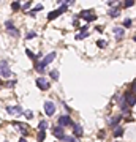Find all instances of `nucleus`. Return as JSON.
<instances>
[{
  "label": "nucleus",
  "mask_w": 136,
  "mask_h": 142,
  "mask_svg": "<svg viewBox=\"0 0 136 142\" xmlns=\"http://www.w3.org/2000/svg\"><path fill=\"white\" fill-rule=\"evenodd\" d=\"M59 3H62V6H60L59 9H56V11H51V13L48 14V19H49V21H52V19L59 17V16H60L63 11H67V8H68V3H67V2H62V0H60Z\"/></svg>",
  "instance_id": "obj_1"
},
{
  "label": "nucleus",
  "mask_w": 136,
  "mask_h": 142,
  "mask_svg": "<svg viewBox=\"0 0 136 142\" xmlns=\"http://www.w3.org/2000/svg\"><path fill=\"white\" fill-rule=\"evenodd\" d=\"M11 70H10V65H8L6 62H2L0 63V76L2 78H11Z\"/></svg>",
  "instance_id": "obj_2"
},
{
  "label": "nucleus",
  "mask_w": 136,
  "mask_h": 142,
  "mask_svg": "<svg viewBox=\"0 0 136 142\" xmlns=\"http://www.w3.org/2000/svg\"><path fill=\"white\" fill-rule=\"evenodd\" d=\"M79 16L84 17L86 21H89V22H90V21H95V19H97V14H93V11H90V9H84V11H81Z\"/></svg>",
  "instance_id": "obj_3"
},
{
  "label": "nucleus",
  "mask_w": 136,
  "mask_h": 142,
  "mask_svg": "<svg viewBox=\"0 0 136 142\" xmlns=\"http://www.w3.org/2000/svg\"><path fill=\"white\" fill-rule=\"evenodd\" d=\"M54 59H56V52H51V54H48L46 57H44V59L41 60V63H38V66H41V68H44V66H46L48 63H51Z\"/></svg>",
  "instance_id": "obj_4"
},
{
  "label": "nucleus",
  "mask_w": 136,
  "mask_h": 142,
  "mask_svg": "<svg viewBox=\"0 0 136 142\" xmlns=\"http://www.w3.org/2000/svg\"><path fill=\"white\" fill-rule=\"evenodd\" d=\"M123 98H125V103H127V106H128V107L134 106V93L133 92H127Z\"/></svg>",
  "instance_id": "obj_5"
},
{
  "label": "nucleus",
  "mask_w": 136,
  "mask_h": 142,
  "mask_svg": "<svg viewBox=\"0 0 136 142\" xmlns=\"http://www.w3.org/2000/svg\"><path fill=\"white\" fill-rule=\"evenodd\" d=\"M44 111H46V115H54V112H56V106H54V103L46 101V103H44Z\"/></svg>",
  "instance_id": "obj_6"
},
{
  "label": "nucleus",
  "mask_w": 136,
  "mask_h": 142,
  "mask_svg": "<svg viewBox=\"0 0 136 142\" xmlns=\"http://www.w3.org/2000/svg\"><path fill=\"white\" fill-rule=\"evenodd\" d=\"M52 134L57 139H63L65 137V129H63L62 126H56V128H52Z\"/></svg>",
  "instance_id": "obj_7"
},
{
  "label": "nucleus",
  "mask_w": 136,
  "mask_h": 142,
  "mask_svg": "<svg viewBox=\"0 0 136 142\" xmlns=\"http://www.w3.org/2000/svg\"><path fill=\"white\" fill-rule=\"evenodd\" d=\"M37 85H38L41 90H49V82L44 79V78H38L37 79Z\"/></svg>",
  "instance_id": "obj_8"
},
{
  "label": "nucleus",
  "mask_w": 136,
  "mask_h": 142,
  "mask_svg": "<svg viewBox=\"0 0 136 142\" xmlns=\"http://www.w3.org/2000/svg\"><path fill=\"white\" fill-rule=\"evenodd\" d=\"M59 123L60 125L59 126H65V125H73V122H71V118H70V115H62L60 118H59Z\"/></svg>",
  "instance_id": "obj_9"
},
{
  "label": "nucleus",
  "mask_w": 136,
  "mask_h": 142,
  "mask_svg": "<svg viewBox=\"0 0 136 142\" xmlns=\"http://www.w3.org/2000/svg\"><path fill=\"white\" fill-rule=\"evenodd\" d=\"M6 111H8V114H13V115H19V114H22V109L19 106H8Z\"/></svg>",
  "instance_id": "obj_10"
},
{
  "label": "nucleus",
  "mask_w": 136,
  "mask_h": 142,
  "mask_svg": "<svg viewBox=\"0 0 136 142\" xmlns=\"http://www.w3.org/2000/svg\"><path fill=\"white\" fill-rule=\"evenodd\" d=\"M13 125H14V126H17V128H19V131L22 133L24 136H27V134H29V129H27V125H25V123H19V122H14Z\"/></svg>",
  "instance_id": "obj_11"
},
{
  "label": "nucleus",
  "mask_w": 136,
  "mask_h": 142,
  "mask_svg": "<svg viewBox=\"0 0 136 142\" xmlns=\"http://www.w3.org/2000/svg\"><path fill=\"white\" fill-rule=\"evenodd\" d=\"M119 14H120V8L119 6H112L109 9V16L111 17H119Z\"/></svg>",
  "instance_id": "obj_12"
},
{
  "label": "nucleus",
  "mask_w": 136,
  "mask_h": 142,
  "mask_svg": "<svg viewBox=\"0 0 136 142\" xmlns=\"http://www.w3.org/2000/svg\"><path fill=\"white\" fill-rule=\"evenodd\" d=\"M114 35L117 36V40H122L123 38V28L122 27H114Z\"/></svg>",
  "instance_id": "obj_13"
},
{
  "label": "nucleus",
  "mask_w": 136,
  "mask_h": 142,
  "mask_svg": "<svg viewBox=\"0 0 136 142\" xmlns=\"http://www.w3.org/2000/svg\"><path fill=\"white\" fill-rule=\"evenodd\" d=\"M119 106H120V109H122L123 112H128V111H130V107L127 106V103H125V98H123V96H122L120 101H119Z\"/></svg>",
  "instance_id": "obj_14"
},
{
  "label": "nucleus",
  "mask_w": 136,
  "mask_h": 142,
  "mask_svg": "<svg viewBox=\"0 0 136 142\" xmlns=\"http://www.w3.org/2000/svg\"><path fill=\"white\" fill-rule=\"evenodd\" d=\"M75 126V136H82V133H84V129H82V126L81 125H73Z\"/></svg>",
  "instance_id": "obj_15"
},
{
  "label": "nucleus",
  "mask_w": 136,
  "mask_h": 142,
  "mask_svg": "<svg viewBox=\"0 0 136 142\" xmlns=\"http://www.w3.org/2000/svg\"><path fill=\"white\" fill-rule=\"evenodd\" d=\"M120 118H122L120 115H116L114 118H111V120H109V125H111V126H116V125H117V123H119V122H120Z\"/></svg>",
  "instance_id": "obj_16"
},
{
  "label": "nucleus",
  "mask_w": 136,
  "mask_h": 142,
  "mask_svg": "<svg viewBox=\"0 0 136 142\" xmlns=\"http://www.w3.org/2000/svg\"><path fill=\"white\" fill-rule=\"evenodd\" d=\"M122 134H123V128H122V126H117V128L114 129V136H116V137H120Z\"/></svg>",
  "instance_id": "obj_17"
},
{
  "label": "nucleus",
  "mask_w": 136,
  "mask_h": 142,
  "mask_svg": "<svg viewBox=\"0 0 136 142\" xmlns=\"http://www.w3.org/2000/svg\"><path fill=\"white\" fill-rule=\"evenodd\" d=\"M38 128H40V131H44V129L48 128V122H46V120H41L40 125H38Z\"/></svg>",
  "instance_id": "obj_18"
},
{
  "label": "nucleus",
  "mask_w": 136,
  "mask_h": 142,
  "mask_svg": "<svg viewBox=\"0 0 136 142\" xmlns=\"http://www.w3.org/2000/svg\"><path fill=\"white\" fill-rule=\"evenodd\" d=\"M51 78H52L54 81H57V79H59V71H57V70H52V71H51Z\"/></svg>",
  "instance_id": "obj_19"
},
{
  "label": "nucleus",
  "mask_w": 136,
  "mask_h": 142,
  "mask_svg": "<svg viewBox=\"0 0 136 142\" xmlns=\"http://www.w3.org/2000/svg\"><path fill=\"white\" fill-rule=\"evenodd\" d=\"M44 139H46V133H44V131H40V133H38V140L43 142Z\"/></svg>",
  "instance_id": "obj_20"
},
{
  "label": "nucleus",
  "mask_w": 136,
  "mask_h": 142,
  "mask_svg": "<svg viewBox=\"0 0 136 142\" xmlns=\"http://www.w3.org/2000/svg\"><path fill=\"white\" fill-rule=\"evenodd\" d=\"M87 35H89L87 32H82V33H78V35H76V40H82V38H86Z\"/></svg>",
  "instance_id": "obj_21"
},
{
  "label": "nucleus",
  "mask_w": 136,
  "mask_h": 142,
  "mask_svg": "<svg viewBox=\"0 0 136 142\" xmlns=\"http://www.w3.org/2000/svg\"><path fill=\"white\" fill-rule=\"evenodd\" d=\"M8 32H10L13 36H19V30H16V28H10V30H8Z\"/></svg>",
  "instance_id": "obj_22"
},
{
  "label": "nucleus",
  "mask_w": 136,
  "mask_h": 142,
  "mask_svg": "<svg viewBox=\"0 0 136 142\" xmlns=\"http://www.w3.org/2000/svg\"><path fill=\"white\" fill-rule=\"evenodd\" d=\"M24 115H25V118H32V117H33V112H32V111H25Z\"/></svg>",
  "instance_id": "obj_23"
},
{
  "label": "nucleus",
  "mask_w": 136,
  "mask_h": 142,
  "mask_svg": "<svg viewBox=\"0 0 136 142\" xmlns=\"http://www.w3.org/2000/svg\"><path fill=\"white\" fill-rule=\"evenodd\" d=\"M11 8H13V9H19V8H21V3H19V2H13V3H11Z\"/></svg>",
  "instance_id": "obj_24"
},
{
  "label": "nucleus",
  "mask_w": 136,
  "mask_h": 142,
  "mask_svg": "<svg viewBox=\"0 0 136 142\" xmlns=\"http://www.w3.org/2000/svg\"><path fill=\"white\" fill-rule=\"evenodd\" d=\"M97 46H98V47H104V46H106V41H104V40H98V41H97Z\"/></svg>",
  "instance_id": "obj_25"
},
{
  "label": "nucleus",
  "mask_w": 136,
  "mask_h": 142,
  "mask_svg": "<svg viewBox=\"0 0 136 142\" xmlns=\"http://www.w3.org/2000/svg\"><path fill=\"white\" fill-rule=\"evenodd\" d=\"M131 24H133L131 19H125V21H123V27H130Z\"/></svg>",
  "instance_id": "obj_26"
},
{
  "label": "nucleus",
  "mask_w": 136,
  "mask_h": 142,
  "mask_svg": "<svg viewBox=\"0 0 136 142\" xmlns=\"http://www.w3.org/2000/svg\"><path fill=\"white\" fill-rule=\"evenodd\" d=\"M133 5H134V2H133V0H127L123 6H127V8H128V6H133Z\"/></svg>",
  "instance_id": "obj_27"
},
{
  "label": "nucleus",
  "mask_w": 136,
  "mask_h": 142,
  "mask_svg": "<svg viewBox=\"0 0 136 142\" xmlns=\"http://www.w3.org/2000/svg\"><path fill=\"white\" fill-rule=\"evenodd\" d=\"M25 54H27V57H30V59H35V55H33V52H32V51L27 49V51H25Z\"/></svg>",
  "instance_id": "obj_28"
},
{
  "label": "nucleus",
  "mask_w": 136,
  "mask_h": 142,
  "mask_svg": "<svg viewBox=\"0 0 136 142\" xmlns=\"http://www.w3.org/2000/svg\"><path fill=\"white\" fill-rule=\"evenodd\" d=\"M35 36H37L35 32H29V33H27V40H29V38H35Z\"/></svg>",
  "instance_id": "obj_29"
},
{
  "label": "nucleus",
  "mask_w": 136,
  "mask_h": 142,
  "mask_svg": "<svg viewBox=\"0 0 136 142\" xmlns=\"http://www.w3.org/2000/svg\"><path fill=\"white\" fill-rule=\"evenodd\" d=\"M40 9H43V5H37V6H35V8L32 9V11L35 13V11H40Z\"/></svg>",
  "instance_id": "obj_30"
},
{
  "label": "nucleus",
  "mask_w": 136,
  "mask_h": 142,
  "mask_svg": "<svg viewBox=\"0 0 136 142\" xmlns=\"http://www.w3.org/2000/svg\"><path fill=\"white\" fill-rule=\"evenodd\" d=\"M6 28H8V30L13 28V21H6Z\"/></svg>",
  "instance_id": "obj_31"
},
{
  "label": "nucleus",
  "mask_w": 136,
  "mask_h": 142,
  "mask_svg": "<svg viewBox=\"0 0 136 142\" xmlns=\"http://www.w3.org/2000/svg\"><path fill=\"white\" fill-rule=\"evenodd\" d=\"M30 5H32L30 2H27V3H24V6H22V8H24V9H29V8H30Z\"/></svg>",
  "instance_id": "obj_32"
},
{
  "label": "nucleus",
  "mask_w": 136,
  "mask_h": 142,
  "mask_svg": "<svg viewBox=\"0 0 136 142\" xmlns=\"http://www.w3.org/2000/svg\"><path fill=\"white\" fill-rule=\"evenodd\" d=\"M86 30H87V25H82V27H81V33L86 32Z\"/></svg>",
  "instance_id": "obj_33"
},
{
  "label": "nucleus",
  "mask_w": 136,
  "mask_h": 142,
  "mask_svg": "<svg viewBox=\"0 0 136 142\" xmlns=\"http://www.w3.org/2000/svg\"><path fill=\"white\" fill-rule=\"evenodd\" d=\"M19 142H27V140H25V139H21V140H19Z\"/></svg>",
  "instance_id": "obj_34"
},
{
  "label": "nucleus",
  "mask_w": 136,
  "mask_h": 142,
  "mask_svg": "<svg viewBox=\"0 0 136 142\" xmlns=\"http://www.w3.org/2000/svg\"><path fill=\"white\" fill-rule=\"evenodd\" d=\"M0 84H2V79H0Z\"/></svg>",
  "instance_id": "obj_35"
}]
</instances>
